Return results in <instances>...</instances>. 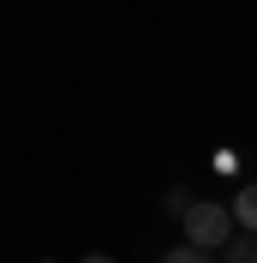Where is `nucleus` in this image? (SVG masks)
I'll return each mask as SVG.
<instances>
[{"label": "nucleus", "mask_w": 257, "mask_h": 263, "mask_svg": "<svg viewBox=\"0 0 257 263\" xmlns=\"http://www.w3.org/2000/svg\"><path fill=\"white\" fill-rule=\"evenodd\" d=\"M227 239H233V215H227V203H192V210H186V246L222 251Z\"/></svg>", "instance_id": "1"}, {"label": "nucleus", "mask_w": 257, "mask_h": 263, "mask_svg": "<svg viewBox=\"0 0 257 263\" xmlns=\"http://www.w3.org/2000/svg\"><path fill=\"white\" fill-rule=\"evenodd\" d=\"M227 215H233L245 233H257V180H251V185H240V197L227 203Z\"/></svg>", "instance_id": "2"}, {"label": "nucleus", "mask_w": 257, "mask_h": 263, "mask_svg": "<svg viewBox=\"0 0 257 263\" xmlns=\"http://www.w3.org/2000/svg\"><path fill=\"white\" fill-rule=\"evenodd\" d=\"M222 251H227L222 263H257V233H240V239H227Z\"/></svg>", "instance_id": "3"}, {"label": "nucleus", "mask_w": 257, "mask_h": 263, "mask_svg": "<svg viewBox=\"0 0 257 263\" xmlns=\"http://www.w3.org/2000/svg\"><path fill=\"white\" fill-rule=\"evenodd\" d=\"M161 263H215V257H209V251H197V246H174Z\"/></svg>", "instance_id": "4"}, {"label": "nucleus", "mask_w": 257, "mask_h": 263, "mask_svg": "<svg viewBox=\"0 0 257 263\" xmlns=\"http://www.w3.org/2000/svg\"><path fill=\"white\" fill-rule=\"evenodd\" d=\"M245 156H233V149H215V174H240Z\"/></svg>", "instance_id": "5"}, {"label": "nucleus", "mask_w": 257, "mask_h": 263, "mask_svg": "<svg viewBox=\"0 0 257 263\" xmlns=\"http://www.w3.org/2000/svg\"><path fill=\"white\" fill-rule=\"evenodd\" d=\"M84 263H114V257H102V251H90V257H84Z\"/></svg>", "instance_id": "6"}, {"label": "nucleus", "mask_w": 257, "mask_h": 263, "mask_svg": "<svg viewBox=\"0 0 257 263\" xmlns=\"http://www.w3.org/2000/svg\"><path fill=\"white\" fill-rule=\"evenodd\" d=\"M42 263H48V257H42Z\"/></svg>", "instance_id": "7"}]
</instances>
